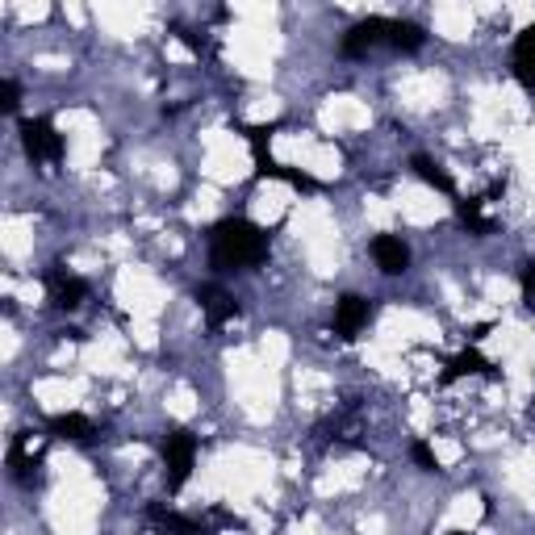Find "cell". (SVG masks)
<instances>
[{
	"label": "cell",
	"instance_id": "obj_2",
	"mask_svg": "<svg viewBox=\"0 0 535 535\" xmlns=\"http://www.w3.org/2000/svg\"><path fill=\"white\" fill-rule=\"evenodd\" d=\"M159 448H164V464H168V494H180L197 464V435L189 427H168Z\"/></svg>",
	"mask_w": 535,
	"mask_h": 535
},
{
	"label": "cell",
	"instance_id": "obj_21",
	"mask_svg": "<svg viewBox=\"0 0 535 535\" xmlns=\"http://www.w3.org/2000/svg\"><path fill=\"white\" fill-rule=\"evenodd\" d=\"M490 331H494V322H477V327H469V343H481Z\"/></svg>",
	"mask_w": 535,
	"mask_h": 535
},
{
	"label": "cell",
	"instance_id": "obj_7",
	"mask_svg": "<svg viewBox=\"0 0 535 535\" xmlns=\"http://www.w3.org/2000/svg\"><path fill=\"white\" fill-rule=\"evenodd\" d=\"M460 377H490V381H498V368L490 364V360H485L481 352H477V347L469 343V347H464V352H456L452 360H448V368L444 372H439V385H456Z\"/></svg>",
	"mask_w": 535,
	"mask_h": 535
},
{
	"label": "cell",
	"instance_id": "obj_16",
	"mask_svg": "<svg viewBox=\"0 0 535 535\" xmlns=\"http://www.w3.org/2000/svg\"><path fill=\"white\" fill-rule=\"evenodd\" d=\"M243 130V138H247V143H251V151H268V143H272V134L276 130H281V122H255V126H239Z\"/></svg>",
	"mask_w": 535,
	"mask_h": 535
},
{
	"label": "cell",
	"instance_id": "obj_20",
	"mask_svg": "<svg viewBox=\"0 0 535 535\" xmlns=\"http://www.w3.org/2000/svg\"><path fill=\"white\" fill-rule=\"evenodd\" d=\"M176 38H180V42H184V46H189V51H197V55H201V51H205V38H197V34H193V30H176Z\"/></svg>",
	"mask_w": 535,
	"mask_h": 535
},
{
	"label": "cell",
	"instance_id": "obj_11",
	"mask_svg": "<svg viewBox=\"0 0 535 535\" xmlns=\"http://www.w3.org/2000/svg\"><path fill=\"white\" fill-rule=\"evenodd\" d=\"M372 260L385 276H402L410 268V247L402 243V235H377L372 239Z\"/></svg>",
	"mask_w": 535,
	"mask_h": 535
},
{
	"label": "cell",
	"instance_id": "obj_6",
	"mask_svg": "<svg viewBox=\"0 0 535 535\" xmlns=\"http://www.w3.org/2000/svg\"><path fill=\"white\" fill-rule=\"evenodd\" d=\"M42 281H46V293H51V306L55 310H80L84 301H88V285L80 281V276H67L59 264L46 272Z\"/></svg>",
	"mask_w": 535,
	"mask_h": 535
},
{
	"label": "cell",
	"instance_id": "obj_18",
	"mask_svg": "<svg viewBox=\"0 0 535 535\" xmlns=\"http://www.w3.org/2000/svg\"><path fill=\"white\" fill-rule=\"evenodd\" d=\"M519 289H523V306L535 314V260L523 264V272H519Z\"/></svg>",
	"mask_w": 535,
	"mask_h": 535
},
{
	"label": "cell",
	"instance_id": "obj_19",
	"mask_svg": "<svg viewBox=\"0 0 535 535\" xmlns=\"http://www.w3.org/2000/svg\"><path fill=\"white\" fill-rule=\"evenodd\" d=\"M17 105H21V88H17V80H5L0 84V109L17 113Z\"/></svg>",
	"mask_w": 535,
	"mask_h": 535
},
{
	"label": "cell",
	"instance_id": "obj_15",
	"mask_svg": "<svg viewBox=\"0 0 535 535\" xmlns=\"http://www.w3.org/2000/svg\"><path fill=\"white\" fill-rule=\"evenodd\" d=\"M147 515H151V523H159V527H164V531H172V535H205L201 519H189V515H180V510H168V506H151Z\"/></svg>",
	"mask_w": 535,
	"mask_h": 535
},
{
	"label": "cell",
	"instance_id": "obj_4",
	"mask_svg": "<svg viewBox=\"0 0 535 535\" xmlns=\"http://www.w3.org/2000/svg\"><path fill=\"white\" fill-rule=\"evenodd\" d=\"M389 38H393V17H368V21H356V26L343 34L339 55L360 59V55H368V51H377V46H389Z\"/></svg>",
	"mask_w": 535,
	"mask_h": 535
},
{
	"label": "cell",
	"instance_id": "obj_1",
	"mask_svg": "<svg viewBox=\"0 0 535 535\" xmlns=\"http://www.w3.org/2000/svg\"><path fill=\"white\" fill-rule=\"evenodd\" d=\"M268 260V230L251 218H222L209 230V268L214 272H247Z\"/></svg>",
	"mask_w": 535,
	"mask_h": 535
},
{
	"label": "cell",
	"instance_id": "obj_3",
	"mask_svg": "<svg viewBox=\"0 0 535 535\" xmlns=\"http://www.w3.org/2000/svg\"><path fill=\"white\" fill-rule=\"evenodd\" d=\"M21 147L34 164H59L63 159V134L51 118H21Z\"/></svg>",
	"mask_w": 535,
	"mask_h": 535
},
{
	"label": "cell",
	"instance_id": "obj_12",
	"mask_svg": "<svg viewBox=\"0 0 535 535\" xmlns=\"http://www.w3.org/2000/svg\"><path fill=\"white\" fill-rule=\"evenodd\" d=\"M55 439H72V444H88V439H97V423H92L88 414H55L51 423H46Z\"/></svg>",
	"mask_w": 535,
	"mask_h": 535
},
{
	"label": "cell",
	"instance_id": "obj_14",
	"mask_svg": "<svg viewBox=\"0 0 535 535\" xmlns=\"http://www.w3.org/2000/svg\"><path fill=\"white\" fill-rule=\"evenodd\" d=\"M410 172H414L418 180H423L427 189L444 193V197H456V180H452V176H448L444 168H439V164H435L431 155H414V159H410Z\"/></svg>",
	"mask_w": 535,
	"mask_h": 535
},
{
	"label": "cell",
	"instance_id": "obj_22",
	"mask_svg": "<svg viewBox=\"0 0 535 535\" xmlns=\"http://www.w3.org/2000/svg\"><path fill=\"white\" fill-rule=\"evenodd\" d=\"M448 535H469V531H448Z\"/></svg>",
	"mask_w": 535,
	"mask_h": 535
},
{
	"label": "cell",
	"instance_id": "obj_10",
	"mask_svg": "<svg viewBox=\"0 0 535 535\" xmlns=\"http://www.w3.org/2000/svg\"><path fill=\"white\" fill-rule=\"evenodd\" d=\"M510 72H515L519 88H527L531 97H535V21L515 34V55H510Z\"/></svg>",
	"mask_w": 535,
	"mask_h": 535
},
{
	"label": "cell",
	"instance_id": "obj_9",
	"mask_svg": "<svg viewBox=\"0 0 535 535\" xmlns=\"http://www.w3.org/2000/svg\"><path fill=\"white\" fill-rule=\"evenodd\" d=\"M197 306H201V314H205V322L209 327H226L230 318H239V301H235V293H226V289H218V285H197Z\"/></svg>",
	"mask_w": 535,
	"mask_h": 535
},
{
	"label": "cell",
	"instance_id": "obj_13",
	"mask_svg": "<svg viewBox=\"0 0 535 535\" xmlns=\"http://www.w3.org/2000/svg\"><path fill=\"white\" fill-rule=\"evenodd\" d=\"M456 222L469 230V235H477V239H490L494 230H498L494 218L481 214V197H456Z\"/></svg>",
	"mask_w": 535,
	"mask_h": 535
},
{
	"label": "cell",
	"instance_id": "obj_8",
	"mask_svg": "<svg viewBox=\"0 0 535 535\" xmlns=\"http://www.w3.org/2000/svg\"><path fill=\"white\" fill-rule=\"evenodd\" d=\"M255 180H285V184H293L297 193H318L322 189L310 172H297V168L281 164V159H272L268 151H255Z\"/></svg>",
	"mask_w": 535,
	"mask_h": 535
},
{
	"label": "cell",
	"instance_id": "obj_17",
	"mask_svg": "<svg viewBox=\"0 0 535 535\" xmlns=\"http://www.w3.org/2000/svg\"><path fill=\"white\" fill-rule=\"evenodd\" d=\"M410 460H414L423 473H439V456L431 452L427 439H414V444H410Z\"/></svg>",
	"mask_w": 535,
	"mask_h": 535
},
{
	"label": "cell",
	"instance_id": "obj_5",
	"mask_svg": "<svg viewBox=\"0 0 535 535\" xmlns=\"http://www.w3.org/2000/svg\"><path fill=\"white\" fill-rule=\"evenodd\" d=\"M368 318H372V306H368V297H360V293H343L339 301H335V318H331V327H335V335L339 339H360V331L368 327Z\"/></svg>",
	"mask_w": 535,
	"mask_h": 535
}]
</instances>
